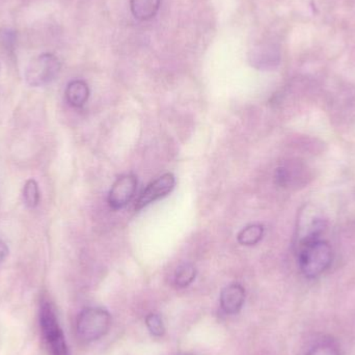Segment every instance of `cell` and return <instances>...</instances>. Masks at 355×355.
Wrapping results in <instances>:
<instances>
[{
	"label": "cell",
	"instance_id": "1",
	"mask_svg": "<svg viewBox=\"0 0 355 355\" xmlns=\"http://www.w3.org/2000/svg\"><path fill=\"white\" fill-rule=\"evenodd\" d=\"M333 248L325 240L315 239L298 243V264L308 279L320 277L331 267Z\"/></svg>",
	"mask_w": 355,
	"mask_h": 355
},
{
	"label": "cell",
	"instance_id": "2",
	"mask_svg": "<svg viewBox=\"0 0 355 355\" xmlns=\"http://www.w3.org/2000/svg\"><path fill=\"white\" fill-rule=\"evenodd\" d=\"M112 324V317L102 308H89L83 310L77 319L76 331L83 342L97 341L103 337Z\"/></svg>",
	"mask_w": 355,
	"mask_h": 355
},
{
	"label": "cell",
	"instance_id": "3",
	"mask_svg": "<svg viewBox=\"0 0 355 355\" xmlns=\"http://www.w3.org/2000/svg\"><path fill=\"white\" fill-rule=\"evenodd\" d=\"M60 69L62 64L58 56L52 53L40 54L27 66L25 80L31 87H45L58 76Z\"/></svg>",
	"mask_w": 355,
	"mask_h": 355
},
{
	"label": "cell",
	"instance_id": "4",
	"mask_svg": "<svg viewBox=\"0 0 355 355\" xmlns=\"http://www.w3.org/2000/svg\"><path fill=\"white\" fill-rule=\"evenodd\" d=\"M40 322L44 337L52 355H69L68 346L55 313L49 302H43L40 313Z\"/></svg>",
	"mask_w": 355,
	"mask_h": 355
},
{
	"label": "cell",
	"instance_id": "5",
	"mask_svg": "<svg viewBox=\"0 0 355 355\" xmlns=\"http://www.w3.org/2000/svg\"><path fill=\"white\" fill-rule=\"evenodd\" d=\"M137 187V179L135 175H124L119 178L112 185L108 196L110 207L118 210L126 206L135 196Z\"/></svg>",
	"mask_w": 355,
	"mask_h": 355
},
{
	"label": "cell",
	"instance_id": "6",
	"mask_svg": "<svg viewBox=\"0 0 355 355\" xmlns=\"http://www.w3.org/2000/svg\"><path fill=\"white\" fill-rule=\"evenodd\" d=\"M175 184H176V180H175L174 175L170 174V173L158 178L156 181L150 184L146 188L145 191L139 196L137 205H135V209L141 210V209L145 208L148 205L152 204L155 200L168 196L174 189Z\"/></svg>",
	"mask_w": 355,
	"mask_h": 355
},
{
	"label": "cell",
	"instance_id": "7",
	"mask_svg": "<svg viewBox=\"0 0 355 355\" xmlns=\"http://www.w3.org/2000/svg\"><path fill=\"white\" fill-rule=\"evenodd\" d=\"M325 230V220L317 211L306 210L298 225V243L321 238Z\"/></svg>",
	"mask_w": 355,
	"mask_h": 355
},
{
	"label": "cell",
	"instance_id": "8",
	"mask_svg": "<svg viewBox=\"0 0 355 355\" xmlns=\"http://www.w3.org/2000/svg\"><path fill=\"white\" fill-rule=\"evenodd\" d=\"M245 300V291L238 284L227 286L220 294V306L227 314H237Z\"/></svg>",
	"mask_w": 355,
	"mask_h": 355
},
{
	"label": "cell",
	"instance_id": "9",
	"mask_svg": "<svg viewBox=\"0 0 355 355\" xmlns=\"http://www.w3.org/2000/svg\"><path fill=\"white\" fill-rule=\"evenodd\" d=\"M89 97V89L83 80H73L66 89V99L73 107H83Z\"/></svg>",
	"mask_w": 355,
	"mask_h": 355
},
{
	"label": "cell",
	"instance_id": "10",
	"mask_svg": "<svg viewBox=\"0 0 355 355\" xmlns=\"http://www.w3.org/2000/svg\"><path fill=\"white\" fill-rule=\"evenodd\" d=\"M162 0H130V10L137 20L148 21L157 15Z\"/></svg>",
	"mask_w": 355,
	"mask_h": 355
},
{
	"label": "cell",
	"instance_id": "11",
	"mask_svg": "<svg viewBox=\"0 0 355 355\" xmlns=\"http://www.w3.org/2000/svg\"><path fill=\"white\" fill-rule=\"evenodd\" d=\"M279 54L273 50L265 48V49H257L252 53L250 60L252 64L259 69H269L279 64Z\"/></svg>",
	"mask_w": 355,
	"mask_h": 355
},
{
	"label": "cell",
	"instance_id": "12",
	"mask_svg": "<svg viewBox=\"0 0 355 355\" xmlns=\"http://www.w3.org/2000/svg\"><path fill=\"white\" fill-rule=\"evenodd\" d=\"M264 235V227L261 225H252L242 230L238 235V241L245 246L258 244Z\"/></svg>",
	"mask_w": 355,
	"mask_h": 355
},
{
	"label": "cell",
	"instance_id": "13",
	"mask_svg": "<svg viewBox=\"0 0 355 355\" xmlns=\"http://www.w3.org/2000/svg\"><path fill=\"white\" fill-rule=\"evenodd\" d=\"M23 200L27 208L33 209L40 202V190L37 181L33 179L28 180L23 188Z\"/></svg>",
	"mask_w": 355,
	"mask_h": 355
},
{
	"label": "cell",
	"instance_id": "14",
	"mask_svg": "<svg viewBox=\"0 0 355 355\" xmlns=\"http://www.w3.org/2000/svg\"><path fill=\"white\" fill-rule=\"evenodd\" d=\"M196 269L193 265L183 264L177 269L175 275V282L180 288H185L189 286L196 279Z\"/></svg>",
	"mask_w": 355,
	"mask_h": 355
},
{
	"label": "cell",
	"instance_id": "15",
	"mask_svg": "<svg viewBox=\"0 0 355 355\" xmlns=\"http://www.w3.org/2000/svg\"><path fill=\"white\" fill-rule=\"evenodd\" d=\"M146 324H147L150 333H151L152 335L157 336V337L164 335V331H166L164 321H162V317H160L159 315H148L147 318H146Z\"/></svg>",
	"mask_w": 355,
	"mask_h": 355
},
{
	"label": "cell",
	"instance_id": "16",
	"mask_svg": "<svg viewBox=\"0 0 355 355\" xmlns=\"http://www.w3.org/2000/svg\"><path fill=\"white\" fill-rule=\"evenodd\" d=\"M306 355H341L337 346L331 343H320L314 346Z\"/></svg>",
	"mask_w": 355,
	"mask_h": 355
},
{
	"label": "cell",
	"instance_id": "17",
	"mask_svg": "<svg viewBox=\"0 0 355 355\" xmlns=\"http://www.w3.org/2000/svg\"><path fill=\"white\" fill-rule=\"evenodd\" d=\"M17 41V35L14 31L10 28H4L0 31V43L4 46L6 50L14 49Z\"/></svg>",
	"mask_w": 355,
	"mask_h": 355
},
{
	"label": "cell",
	"instance_id": "18",
	"mask_svg": "<svg viewBox=\"0 0 355 355\" xmlns=\"http://www.w3.org/2000/svg\"><path fill=\"white\" fill-rule=\"evenodd\" d=\"M8 254V248L2 240H0V264L6 260Z\"/></svg>",
	"mask_w": 355,
	"mask_h": 355
}]
</instances>
